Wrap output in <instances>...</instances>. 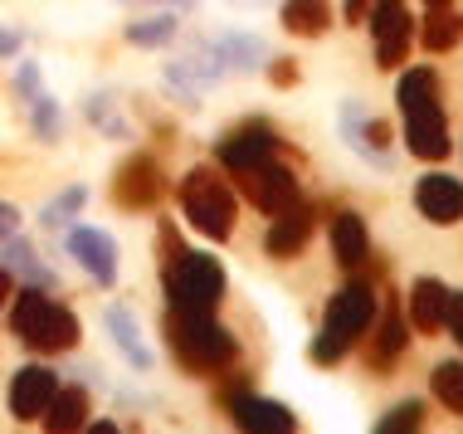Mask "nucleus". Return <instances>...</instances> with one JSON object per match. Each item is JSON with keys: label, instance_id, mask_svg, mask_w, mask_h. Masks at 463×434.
<instances>
[{"label": "nucleus", "instance_id": "nucleus-16", "mask_svg": "<svg viewBox=\"0 0 463 434\" xmlns=\"http://www.w3.org/2000/svg\"><path fill=\"white\" fill-rule=\"evenodd\" d=\"M307 240H312V210L307 205H288L279 210V220H273V230H269V254L273 259H293V254H303L307 250Z\"/></svg>", "mask_w": 463, "mask_h": 434}, {"label": "nucleus", "instance_id": "nucleus-6", "mask_svg": "<svg viewBox=\"0 0 463 434\" xmlns=\"http://www.w3.org/2000/svg\"><path fill=\"white\" fill-rule=\"evenodd\" d=\"M161 195H166V171H161L146 152H137V156H128L118 166L112 201H118L122 210H146V205H156Z\"/></svg>", "mask_w": 463, "mask_h": 434}, {"label": "nucleus", "instance_id": "nucleus-21", "mask_svg": "<svg viewBox=\"0 0 463 434\" xmlns=\"http://www.w3.org/2000/svg\"><path fill=\"white\" fill-rule=\"evenodd\" d=\"M108 332H112V342L122 346V356L137 366V371H152V352H146V342L137 337V322L128 307H108Z\"/></svg>", "mask_w": 463, "mask_h": 434}, {"label": "nucleus", "instance_id": "nucleus-2", "mask_svg": "<svg viewBox=\"0 0 463 434\" xmlns=\"http://www.w3.org/2000/svg\"><path fill=\"white\" fill-rule=\"evenodd\" d=\"M171 254L176 259L161 264L171 313H215L220 297H224V269L210 254H181L176 240H171Z\"/></svg>", "mask_w": 463, "mask_h": 434}, {"label": "nucleus", "instance_id": "nucleus-19", "mask_svg": "<svg viewBox=\"0 0 463 434\" xmlns=\"http://www.w3.org/2000/svg\"><path fill=\"white\" fill-rule=\"evenodd\" d=\"M283 24L298 40H317L332 24V5L327 0H283Z\"/></svg>", "mask_w": 463, "mask_h": 434}, {"label": "nucleus", "instance_id": "nucleus-23", "mask_svg": "<svg viewBox=\"0 0 463 434\" xmlns=\"http://www.w3.org/2000/svg\"><path fill=\"white\" fill-rule=\"evenodd\" d=\"M434 98H439V79H434V69H405V79L395 83L400 113H410V108H420V103H434Z\"/></svg>", "mask_w": 463, "mask_h": 434}, {"label": "nucleus", "instance_id": "nucleus-33", "mask_svg": "<svg viewBox=\"0 0 463 434\" xmlns=\"http://www.w3.org/2000/svg\"><path fill=\"white\" fill-rule=\"evenodd\" d=\"M444 322H449V332H454V342L463 346V293L444 297Z\"/></svg>", "mask_w": 463, "mask_h": 434}, {"label": "nucleus", "instance_id": "nucleus-12", "mask_svg": "<svg viewBox=\"0 0 463 434\" xmlns=\"http://www.w3.org/2000/svg\"><path fill=\"white\" fill-rule=\"evenodd\" d=\"M415 205H420L424 220H434V225H458L463 220V181L434 171V176H424L415 185Z\"/></svg>", "mask_w": 463, "mask_h": 434}, {"label": "nucleus", "instance_id": "nucleus-36", "mask_svg": "<svg viewBox=\"0 0 463 434\" xmlns=\"http://www.w3.org/2000/svg\"><path fill=\"white\" fill-rule=\"evenodd\" d=\"M20 93H30V98L40 93V69H34V64H24V69H20Z\"/></svg>", "mask_w": 463, "mask_h": 434}, {"label": "nucleus", "instance_id": "nucleus-18", "mask_svg": "<svg viewBox=\"0 0 463 434\" xmlns=\"http://www.w3.org/2000/svg\"><path fill=\"white\" fill-rule=\"evenodd\" d=\"M444 283L439 278H420L415 288H410V327L420 332H439L444 327Z\"/></svg>", "mask_w": 463, "mask_h": 434}, {"label": "nucleus", "instance_id": "nucleus-25", "mask_svg": "<svg viewBox=\"0 0 463 434\" xmlns=\"http://www.w3.org/2000/svg\"><path fill=\"white\" fill-rule=\"evenodd\" d=\"M176 15H152V20H137V24H128V40L137 44V49H161V44H171L176 40Z\"/></svg>", "mask_w": 463, "mask_h": 434}, {"label": "nucleus", "instance_id": "nucleus-31", "mask_svg": "<svg viewBox=\"0 0 463 434\" xmlns=\"http://www.w3.org/2000/svg\"><path fill=\"white\" fill-rule=\"evenodd\" d=\"M30 103H34V132H40L44 142H54V137H59V108H54V98L34 93Z\"/></svg>", "mask_w": 463, "mask_h": 434}, {"label": "nucleus", "instance_id": "nucleus-26", "mask_svg": "<svg viewBox=\"0 0 463 434\" xmlns=\"http://www.w3.org/2000/svg\"><path fill=\"white\" fill-rule=\"evenodd\" d=\"M430 391L444 401V410L463 415V362H444V366H434Z\"/></svg>", "mask_w": 463, "mask_h": 434}, {"label": "nucleus", "instance_id": "nucleus-14", "mask_svg": "<svg viewBox=\"0 0 463 434\" xmlns=\"http://www.w3.org/2000/svg\"><path fill=\"white\" fill-rule=\"evenodd\" d=\"M54 391H59V376L49 366L15 371V381H10V415H15V420H40Z\"/></svg>", "mask_w": 463, "mask_h": 434}, {"label": "nucleus", "instance_id": "nucleus-17", "mask_svg": "<svg viewBox=\"0 0 463 434\" xmlns=\"http://www.w3.org/2000/svg\"><path fill=\"white\" fill-rule=\"evenodd\" d=\"M332 250H336V264H346V269H356V264H366V254H371V240H366V220L361 215H336L332 220Z\"/></svg>", "mask_w": 463, "mask_h": 434}, {"label": "nucleus", "instance_id": "nucleus-30", "mask_svg": "<svg viewBox=\"0 0 463 434\" xmlns=\"http://www.w3.org/2000/svg\"><path fill=\"white\" fill-rule=\"evenodd\" d=\"M420 425H424V405H420V401H405V405H395V410L385 415L375 429H381V434H395V429H420Z\"/></svg>", "mask_w": 463, "mask_h": 434}, {"label": "nucleus", "instance_id": "nucleus-22", "mask_svg": "<svg viewBox=\"0 0 463 434\" xmlns=\"http://www.w3.org/2000/svg\"><path fill=\"white\" fill-rule=\"evenodd\" d=\"M434 15L424 20V49H430V54H444V49H454L458 44V34H463V15H454V10L449 5H430Z\"/></svg>", "mask_w": 463, "mask_h": 434}, {"label": "nucleus", "instance_id": "nucleus-41", "mask_svg": "<svg viewBox=\"0 0 463 434\" xmlns=\"http://www.w3.org/2000/svg\"><path fill=\"white\" fill-rule=\"evenodd\" d=\"M424 5H449V0H424Z\"/></svg>", "mask_w": 463, "mask_h": 434}, {"label": "nucleus", "instance_id": "nucleus-4", "mask_svg": "<svg viewBox=\"0 0 463 434\" xmlns=\"http://www.w3.org/2000/svg\"><path fill=\"white\" fill-rule=\"evenodd\" d=\"M371 317H375V288H371V283H346V288L327 303L322 337L312 342V362H317V366L342 362L346 346H352L361 332L371 327Z\"/></svg>", "mask_w": 463, "mask_h": 434}, {"label": "nucleus", "instance_id": "nucleus-37", "mask_svg": "<svg viewBox=\"0 0 463 434\" xmlns=\"http://www.w3.org/2000/svg\"><path fill=\"white\" fill-rule=\"evenodd\" d=\"M366 5H371V0H346V20L361 24V20H366Z\"/></svg>", "mask_w": 463, "mask_h": 434}, {"label": "nucleus", "instance_id": "nucleus-32", "mask_svg": "<svg viewBox=\"0 0 463 434\" xmlns=\"http://www.w3.org/2000/svg\"><path fill=\"white\" fill-rule=\"evenodd\" d=\"M89 118H93L103 132H112V137H122V122L112 118V103H108V98H93V103H89Z\"/></svg>", "mask_w": 463, "mask_h": 434}, {"label": "nucleus", "instance_id": "nucleus-10", "mask_svg": "<svg viewBox=\"0 0 463 434\" xmlns=\"http://www.w3.org/2000/svg\"><path fill=\"white\" fill-rule=\"evenodd\" d=\"M273 152H279V137H273L269 122H244V127H234L230 137L220 142V166H230L234 176H240L249 166L273 161Z\"/></svg>", "mask_w": 463, "mask_h": 434}, {"label": "nucleus", "instance_id": "nucleus-15", "mask_svg": "<svg viewBox=\"0 0 463 434\" xmlns=\"http://www.w3.org/2000/svg\"><path fill=\"white\" fill-rule=\"evenodd\" d=\"M230 415H234V425L249 429V434H288L298 425L288 405L264 401V395H230Z\"/></svg>", "mask_w": 463, "mask_h": 434}, {"label": "nucleus", "instance_id": "nucleus-28", "mask_svg": "<svg viewBox=\"0 0 463 434\" xmlns=\"http://www.w3.org/2000/svg\"><path fill=\"white\" fill-rule=\"evenodd\" d=\"M400 352H405V317L391 307L385 322H381V342H375V366H391Z\"/></svg>", "mask_w": 463, "mask_h": 434}, {"label": "nucleus", "instance_id": "nucleus-40", "mask_svg": "<svg viewBox=\"0 0 463 434\" xmlns=\"http://www.w3.org/2000/svg\"><path fill=\"white\" fill-rule=\"evenodd\" d=\"M5 297H10V269L0 264V303H5Z\"/></svg>", "mask_w": 463, "mask_h": 434}, {"label": "nucleus", "instance_id": "nucleus-7", "mask_svg": "<svg viewBox=\"0 0 463 434\" xmlns=\"http://www.w3.org/2000/svg\"><path fill=\"white\" fill-rule=\"evenodd\" d=\"M410 10L405 0H375L371 10V34H375V59H381V69H400L410 54Z\"/></svg>", "mask_w": 463, "mask_h": 434}, {"label": "nucleus", "instance_id": "nucleus-27", "mask_svg": "<svg viewBox=\"0 0 463 434\" xmlns=\"http://www.w3.org/2000/svg\"><path fill=\"white\" fill-rule=\"evenodd\" d=\"M0 259H5V269H10V274H24V278H34V283H54V278H49V269L34 264V250H30L24 240H15V234L5 240V250H0Z\"/></svg>", "mask_w": 463, "mask_h": 434}, {"label": "nucleus", "instance_id": "nucleus-9", "mask_svg": "<svg viewBox=\"0 0 463 434\" xmlns=\"http://www.w3.org/2000/svg\"><path fill=\"white\" fill-rule=\"evenodd\" d=\"M240 185H244L249 205H259L264 215H279V210H288L298 201V176L288 166H273V161L240 171Z\"/></svg>", "mask_w": 463, "mask_h": 434}, {"label": "nucleus", "instance_id": "nucleus-5", "mask_svg": "<svg viewBox=\"0 0 463 434\" xmlns=\"http://www.w3.org/2000/svg\"><path fill=\"white\" fill-rule=\"evenodd\" d=\"M181 210L185 220L205 234V240H230L234 234V195L220 176H210L205 166H195L181 181Z\"/></svg>", "mask_w": 463, "mask_h": 434}, {"label": "nucleus", "instance_id": "nucleus-35", "mask_svg": "<svg viewBox=\"0 0 463 434\" xmlns=\"http://www.w3.org/2000/svg\"><path fill=\"white\" fill-rule=\"evenodd\" d=\"M15 230H20V210L0 201V240H10V234H15Z\"/></svg>", "mask_w": 463, "mask_h": 434}, {"label": "nucleus", "instance_id": "nucleus-24", "mask_svg": "<svg viewBox=\"0 0 463 434\" xmlns=\"http://www.w3.org/2000/svg\"><path fill=\"white\" fill-rule=\"evenodd\" d=\"M224 69H259L269 59V49L254 40V34H224V40H215Z\"/></svg>", "mask_w": 463, "mask_h": 434}, {"label": "nucleus", "instance_id": "nucleus-13", "mask_svg": "<svg viewBox=\"0 0 463 434\" xmlns=\"http://www.w3.org/2000/svg\"><path fill=\"white\" fill-rule=\"evenodd\" d=\"M69 254L79 259L83 269H89L93 274V283H103V288H112V283H118V244L108 240L103 230H73L69 234Z\"/></svg>", "mask_w": 463, "mask_h": 434}, {"label": "nucleus", "instance_id": "nucleus-20", "mask_svg": "<svg viewBox=\"0 0 463 434\" xmlns=\"http://www.w3.org/2000/svg\"><path fill=\"white\" fill-rule=\"evenodd\" d=\"M83 415H89V391L69 386V391H54V395H49V405H44L40 420H44L54 434H69V429H83Z\"/></svg>", "mask_w": 463, "mask_h": 434}, {"label": "nucleus", "instance_id": "nucleus-11", "mask_svg": "<svg viewBox=\"0 0 463 434\" xmlns=\"http://www.w3.org/2000/svg\"><path fill=\"white\" fill-rule=\"evenodd\" d=\"M405 142H410V152H415L420 161H444L449 156V122H444L439 98L405 113Z\"/></svg>", "mask_w": 463, "mask_h": 434}, {"label": "nucleus", "instance_id": "nucleus-3", "mask_svg": "<svg viewBox=\"0 0 463 434\" xmlns=\"http://www.w3.org/2000/svg\"><path fill=\"white\" fill-rule=\"evenodd\" d=\"M10 327H15V337L30 342L34 352H69V346H79V317H73L69 307H59L54 297H44L40 288L15 293Z\"/></svg>", "mask_w": 463, "mask_h": 434}, {"label": "nucleus", "instance_id": "nucleus-29", "mask_svg": "<svg viewBox=\"0 0 463 434\" xmlns=\"http://www.w3.org/2000/svg\"><path fill=\"white\" fill-rule=\"evenodd\" d=\"M83 201H89V191H83V185H69V191L59 195L54 205H44V225H49V230H54V225H69V220L83 210Z\"/></svg>", "mask_w": 463, "mask_h": 434}, {"label": "nucleus", "instance_id": "nucleus-38", "mask_svg": "<svg viewBox=\"0 0 463 434\" xmlns=\"http://www.w3.org/2000/svg\"><path fill=\"white\" fill-rule=\"evenodd\" d=\"M15 49H20V34L0 30V54H15Z\"/></svg>", "mask_w": 463, "mask_h": 434}, {"label": "nucleus", "instance_id": "nucleus-8", "mask_svg": "<svg viewBox=\"0 0 463 434\" xmlns=\"http://www.w3.org/2000/svg\"><path fill=\"white\" fill-rule=\"evenodd\" d=\"M224 73V59L215 44H195L185 59H176V64L166 69V89H176L185 98V108H195V98L210 89V83H220Z\"/></svg>", "mask_w": 463, "mask_h": 434}, {"label": "nucleus", "instance_id": "nucleus-39", "mask_svg": "<svg viewBox=\"0 0 463 434\" xmlns=\"http://www.w3.org/2000/svg\"><path fill=\"white\" fill-rule=\"evenodd\" d=\"M132 5H195V0H132Z\"/></svg>", "mask_w": 463, "mask_h": 434}, {"label": "nucleus", "instance_id": "nucleus-34", "mask_svg": "<svg viewBox=\"0 0 463 434\" xmlns=\"http://www.w3.org/2000/svg\"><path fill=\"white\" fill-rule=\"evenodd\" d=\"M269 79H273V89H293V83H298V69H293V59H273Z\"/></svg>", "mask_w": 463, "mask_h": 434}, {"label": "nucleus", "instance_id": "nucleus-1", "mask_svg": "<svg viewBox=\"0 0 463 434\" xmlns=\"http://www.w3.org/2000/svg\"><path fill=\"white\" fill-rule=\"evenodd\" d=\"M166 342L191 371H224L240 356L230 327H220L215 313H166Z\"/></svg>", "mask_w": 463, "mask_h": 434}]
</instances>
